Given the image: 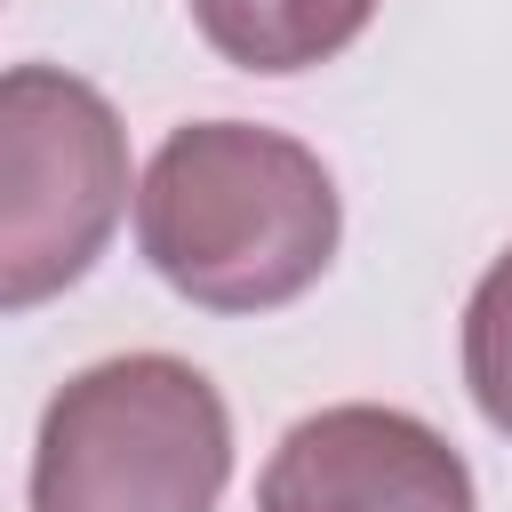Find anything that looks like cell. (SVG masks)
I'll return each instance as SVG.
<instances>
[{
	"label": "cell",
	"instance_id": "obj_5",
	"mask_svg": "<svg viewBox=\"0 0 512 512\" xmlns=\"http://www.w3.org/2000/svg\"><path fill=\"white\" fill-rule=\"evenodd\" d=\"M200 40L240 64V72H312L328 56H344L376 0H184Z\"/></svg>",
	"mask_w": 512,
	"mask_h": 512
},
{
	"label": "cell",
	"instance_id": "obj_2",
	"mask_svg": "<svg viewBox=\"0 0 512 512\" xmlns=\"http://www.w3.org/2000/svg\"><path fill=\"white\" fill-rule=\"evenodd\" d=\"M224 392L176 352H120L56 384L32 440V512H216Z\"/></svg>",
	"mask_w": 512,
	"mask_h": 512
},
{
	"label": "cell",
	"instance_id": "obj_1",
	"mask_svg": "<svg viewBox=\"0 0 512 512\" xmlns=\"http://www.w3.org/2000/svg\"><path fill=\"white\" fill-rule=\"evenodd\" d=\"M344 240L336 176L312 144L256 120L176 128L136 184L144 264L200 312L296 304Z\"/></svg>",
	"mask_w": 512,
	"mask_h": 512
},
{
	"label": "cell",
	"instance_id": "obj_4",
	"mask_svg": "<svg viewBox=\"0 0 512 512\" xmlns=\"http://www.w3.org/2000/svg\"><path fill=\"white\" fill-rule=\"evenodd\" d=\"M256 512H480V488L424 416L336 400L280 432L256 480Z\"/></svg>",
	"mask_w": 512,
	"mask_h": 512
},
{
	"label": "cell",
	"instance_id": "obj_6",
	"mask_svg": "<svg viewBox=\"0 0 512 512\" xmlns=\"http://www.w3.org/2000/svg\"><path fill=\"white\" fill-rule=\"evenodd\" d=\"M464 384H472V408L512 440V248L480 272L464 304Z\"/></svg>",
	"mask_w": 512,
	"mask_h": 512
},
{
	"label": "cell",
	"instance_id": "obj_3",
	"mask_svg": "<svg viewBox=\"0 0 512 512\" xmlns=\"http://www.w3.org/2000/svg\"><path fill=\"white\" fill-rule=\"evenodd\" d=\"M128 208V128L64 64L0 72V312L64 296Z\"/></svg>",
	"mask_w": 512,
	"mask_h": 512
}]
</instances>
